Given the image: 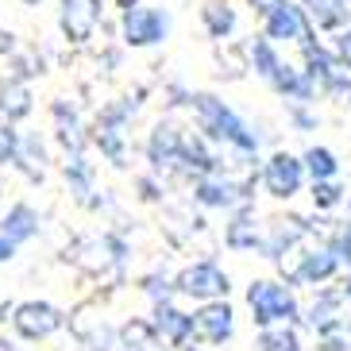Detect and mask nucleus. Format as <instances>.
<instances>
[{"label": "nucleus", "instance_id": "obj_1", "mask_svg": "<svg viewBox=\"0 0 351 351\" xmlns=\"http://www.w3.org/2000/svg\"><path fill=\"white\" fill-rule=\"evenodd\" d=\"M189 108L197 112V124H201V132H208V139H217L224 147H236L239 155H255L258 151V132L220 97L189 93Z\"/></svg>", "mask_w": 351, "mask_h": 351}, {"label": "nucleus", "instance_id": "obj_2", "mask_svg": "<svg viewBox=\"0 0 351 351\" xmlns=\"http://www.w3.org/2000/svg\"><path fill=\"white\" fill-rule=\"evenodd\" d=\"M247 309L251 320L258 328H270V324H298L301 320V301L293 293L289 282H270L258 278L247 286Z\"/></svg>", "mask_w": 351, "mask_h": 351}, {"label": "nucleus", "instance_id": "obj_3", "mask_svg": "<svg viewBox=\"0 0 351 351\" xmlns=\"http://www.w3.org/2000/svg\"><path fill=\"white\" fill-rule=\"evenodd\" d=\"M120 32H124L128 47H158V43H166V35H170V12L128 0L124 16H120Z\"/></svg>", "mask_w": 351, "mask_h": 351}, {"label": "nucleus", "instance_id": "obj_4", "mask_svg": "<svg viewBox=\"0 0 351 351\" xmlns=\"http://www.w3.org/2000/svg\"><path fill=\"white\" fill-rule=\"evenodd\" d=\"M228 289H232V278H228V270L213 258H201L193 267H186L182 274L174 278V293L182 298H193V301H213V298H228Z\"/></svg>", "mask_w": 351, "mask_h": 351}, {"label": "nucleus", "instance_id": "obj_5", "mask_svg": "<svg viewBox=\"0 0 351 351\" xmlns=\"http://www.w3.org/2000/svg\"><path fill=\"white\" fill-rule=\"evenodd\" d=\"M263 35L270 43H305L313 35V23L301 4L293 0H270L263 8Z\"/></svg>", "mask_w": 351, "mask_h": 351}, {"label": "nucleus", "instance_id": "obj_6", "mask_svg": "<svg viewBox=\"0 0 351 351\" xmlns=\"http://www.w3.org/2000/svg\"><path fill=\"white\" fill-rule=\"evenodd\" d=\"M12 328L20 332L23 340L39 343L66 328V313L58 305H51V301H23V305L12 309Z\"/></svg>", "mask_w": 351, "mask_h": 351}, {"label": "nucleus", "instance_id": "obj_7", "mask_svg": "<svg viewBox=\"0 0 351 351\" xmlns=\"http://www.w3.org/2000/svg\"><path fill=\"white\" fill-rule=\"evenodd\" d=\"M193 317V340L201 343H228L236 336V309L228 305V298H213V301H201V309L189 313Z\"/></svg>", "mask_w": 351, "mask_h": 351}, {"label": "nucleus", "instance_id": "obj_8", "mask_svg": "<svg viewBox=\"0 0 351 351\" xmlns=\"http://www.w3.org/2000/svg\"><path fill=\"white\" fill-rule=\"evenodd\" d=\"M263 186H267L270 197H278V201L298 197L305 189V166H301V158L289 155V151H274L263 162Z\"/></svg>", "mask_w": 351, "mask_h": 351}, {"label": "nucleus", "instance_id": "obj_9", "mask_svg": "<svg viewBox=\"0 0 351 351\" xmlns=\"http://www.w3.org/2000/svg\"><path fill=\"white\" fill-rule=\"evenodd\" d=\"M101 16H104V0H62L58 27H62V35L70 43H89Z\"/></svg>", "mask_w": 351, "mask_h": 351}, {"label": "nucleus", "instance_id": "obj_10", "mask_svg": "<svg viewBox=\"0 0 351 351\" xmlns=\"http://www.w3.org/2000/svg\"><path fill=\"white\" fill-rule=\"evenodd\" d=\"M293 251V247H289ZM298 255V251H293ZM343 263L336 258V251H332V243L328 247H313V251H301L298 255V270H289V286H320V282H328V278H336V270H340Z\"/></svg>", "mask_w": 351, "mask_h": 351}, {"label": "nucleus", "instance_id": "obj_11", "mask_svg": "<svg viewBox=\"0 0 351 351\" xmlns=\"http://www.w3.org/2000/svg\"><path fill=\"white\" fill-rule=\"evenodd\" d=\"M193 197L201 201L205 208H239V205H247V193H243V186H236L232 178H224L220 170H208L201 182H197Z\"/></svg>", "mask_w": 351, "mask_h": 351}, {"label": "nucleus", "instance_id": "obj_12", "mask_svg": "<svg viewBox=\"0 0 351 351\" xmlns=\"http://www.w3.org/2000/svg\"><path fill=\"white\" fill-rule=\"evenodd\" d=\"M151 328H155L158 336H162V343H170V348H186V343H193V317L182 313L178 305H170V301H155Z\"/></svg>", "mask_w": 351, "mask_h": 351}, {"label": "nucleus", "instance_id": "obj_13", "mask_svg": "<svg viewBox=\"0 0 351 351\" xmlns=\"http://www.w3.org/2000/svg\"><path fill=\"white\" fill-rule=\"evenodd\" d=\"M267 82L274 85L286 101H293V104H313V97H317L313 77L305 70H298V66H289V62H278V70L270 73Z\"/></svg>", "mask_w": 351, "mask_h": 351}, {"label": "nucleus", "instance_id": "obj_14", "mask_svg": "<svg viewBox=\"0 0 351 351\" xmlns=\"http://www.w3.org/2000/svg\"><path fill=\"white\" fill-rule=\"evenodd\" d=\"M224 243L232 251H258V243H263V224H258V217L247 205H239V213L232 217V224L224 232Z\"/></svg>", "mask_w": 351, "mask_h": 351}, {"label": "nucleus", "instance_id": "obj_15", "mask_svg": "<svg viewBox=\"0 0 351 351\" xmlns=\"http://www.w3.org/2000/svg\"><path fill=\"white\" fill-rule=\"evenodd\" d=\"M301 8H305L309 23H317L324 32H340L351 23V0H305Z\"/></svg>", "mask_w": 351, "mask_h": 351}, {"label": "nucleus", "instance_id": "obj_16", "mask_svg": "<svg viewBox=\"0 0 351 351\" xmlns=\"http://www.w3.org/2000/svg\"><path fill=\"white\" fill-rule=\"evenodd\" d=\"M182 147H186V139L174 124H158L147 139V155H151L155 166H170V162H182Z\"/></svg>", "mask_w": 351, "mask_h": 351}, {"label": "nucleus", "instance_id": "obj_17", "mask_svg": "<svg viewBox=\"0 0 351 351\" xmlns=\"http://www.w3.org/2000/svg\"><path fill=\"white\" fill-rule=\"evenodd\" d=\"M0 236H8L16 247L20 243H27V239L39 236V213H35L32 205H12L8 213H4V220H0Z\"/></svg>", "mask_w": 351, "mask_h": 351}, {"label": "nucleus", "instance_id": "obj_18", "mask_svg": "<svg viewBox=\"0 0 351 351\" xmlns=\"http://www.w3.org/2000/svg\"><path fill=\"white\" fill-rule=\"evenodd\" d=\"M340 305H343L340 289H332V293H317V301H313L309 309H301V317H305V324H309L313 332H324V328H332V324H343Z\"/></svg>", "mask_w": 351, "mask_h": 351}, {"label": "nucleus", "instance_id": "obj_19", "mask_svg": "<svg viewBox=\"0 0 351 351\" xmlns=\"http://www.w3.org/2000/svg\"><path fill=\"white\" fill-rule=\"evenodd\" d=\"M247 58H251V70L267 82L270 73L278 70V62H282V54H278V43H270L267 35H258V39H251L247 43Z\"/></svg>", "mask_w": 351, "mask_h": 351}, {"label": "nucleus", "instance_id": "obj_20", "mask_svg": "<svg viewBox=\"0 0 351 351\" xmlns=\"http://www.w3.org/2000/svg\"><path fill=\"white\" fill-rule=\"evenodd\" d=\"M301 166H305V178L320 182V178H340V158L332 155L328 147H309L301 155Z\"/></svg>", "mask_w": 351, "mask_h": 351}, {"label": "nucleus", "instance_id": "obj_21", "mask_svg": "<svg viewBox=\"0 0 351 351\" xmlns=\"http://www.w3.org/2000/svg\"><path fill=\"white\" fill-rule=\"evenodd\" d=\"M201 16H205V27H208L213 39H228V35L236 32V23H239L236 8H232V4H220V0H213Z\"/></svg>", "mask_w": 351, "mask_h": 351}, {"label": "nucleus", "instance_id": "obj_22", "mask_svg": "<svg viewBox=\"0 0 351 351\" xmlns=\"http://www.w3.org/2000/svg\"><path fill=\"white\" fill-rule=\"evenodd\" d=\"M124 351H166V348L162 336L147 320H132V324H124Z\"/></svg>", "mask_w": 351, "mask_h": 351}, {"label": "nucleus", "instance_id": "obj_23", "mask_svg": "<svg viewBox=\"0 0 351 351\" xmlns=\"http://www.w3.org/2000/svg\"><path fill=\"white\" fill-rule=\"evenodd\" d=\"M0 112L8 116V120H20V116L32 112V93H27V85H4L0 89Z\"/></svg>", "mask_w": 351, "mask_h": 351}, {"label": "nucleus", "instance_id": "obj_24", "mask_svg": "<svg viewBox=\"0 0 351 351\" xmlns=\"http://www.w3.org/2000/svg\"><path fill=\"white\" fill-rule=\"evenodd\" d=\"M258 343H263V351H301L293 324H270V328H263Z\"/></svg>", "mask_w": 351, "mask_h": 351}, {"label": "nucleus", "instance_id": "obj_25", "mask_svg": "<svg viewBox=\"0 0 351 351\" xmlns=\"http://www.w3.org/2000/svg\"><path fill=\"white\" fill-rule=\"evenodd\" d=\"M343 201V189L336 178H320V182H313V205L317 208H336Z\"/></svg>", "mask_w": 351, "mask_h": 351}, {"label": "nucleus", "instance_id": "obj_26", "mask_svg": "<svg viewBox=\"0 0 351 351\" xmlns=\"http://www.w3.org/2000/svg\"><path fill=\"white\" fill-rule=\"evenodd\" d=\"M66 182H73L77 197H85L89 189H93V170L85 166V158H82V155H73L70 162H66Z\"/></svg>", "mask_w": 351, "mask_h": 351}, {"label": "nucleus", "instance_id": "obj_27", "mask_svg": "<svg viewBox=\"0 0 351 351\" xmlns=\"http://www.w3.org/2000/svg\"><path fill=\"white\" fill-rule=\"evenodd\" d=\"M20 147H23V139H20V132L12 128V120L0 124V166L16 162V158H20Z\"/></svg>", "mask_w": 351, "mask_h": 351}, {"label": "nucleus", "instance_id": "obj_28", "mask_svg": "<svg viewBox=\"0 0 351 351\" xmlns=\"http://www.w3.org/2000/svg\"><path fill=\"white\" fill-rule=\"evenodd\" d=\"M336 58L351 70V23H348V27H340V35H336Z\"/></svg>", "mask_w": 351, "mask_h": 351}, {"label": "nucleus", "instance_id": "obj_29", "mask_svg": "<svg viewBox=\"0 0 351 351\" xmlns=\"http://www.w3.org/2000/svg\"><path fill=\"white\" fill-rule=\"evenodd\" d=\"M332 251H336V258H340V263H348V267H351V224L343 228L340 236H336V243H332Z\"/></svg>", "mask_w": 351, "mask_h": 351}, {"label": "nucleus", "instance_id": "obj_30", "mask_svg": "<svg viewBox=\"0 0 351 351\" xmlns=\"http://www.w3.org/2000/svg\"><path fill=\"white\" fill-rule=\"evenodd\" d=\"M8 258H16V243L8 236H0V263H8Z\"/></svg>", "mask_w": 351, "mask_h": 351}, {"label": "nucleus", "instance_id": "obj_31", "mask_svg": "<svg viewBox=\"0 0 351 351\" xmlns=\"http://www.w3.org/2000/svg\"><path fill=\"white\" fill-rule=\"evenodd\" d=\"M340 293H343V301H351V274L343 278V286H340Z\"/></svg>", "mask_w": 351, "mask_h": 351}, {"label": "nucleus", "instance_id": "obj_32", "mask_svg": "<svg viewBox=\"0 0 351 351\" xmlns=\"http://www.w3.org/2000/svg\"><path fill=\"white\" fill-rule=\"evenodd\" d=\"M267 4H270V0H255V8H258V12H263V8H267Z\"/></svg>", "mask_w": 351, "mask_h": 351}, {"label": "nucleus", "instance_id": "obj_33", "mask_svg": "<svg viewBox=\"0 0 351 351\" xmlns=\"http://www.w3.org/2000/svg\"><path fill=\"white\" fill-rule=\"evenodd\" d=\"M23 4H39V0H23Z\"/></svg>", "mask_w": 351, "mask_h": 351}, {"label": "nucleus", "instance_id": "obj_34", "mask_svg": "<svg viewBox=\"0 0 351 351\" xmlns=\"http://www.w3.org/2000/svg\"><path fill=\"white\" fill-rule=\"evenodd\" d=\"M186 351H201V348H186Z\"/></svg>", "mask_w": 351, "mask_h": 351}, {"label": "nucleus", "instance_id": "obj_35", "mask_svg": "<svg viewBox=\"0 0 351 351\" xmlns=\"http://www.w3.org/2000/svg\"><path fill=\"white\" fill-rule=\"evenodd\" d=\"M348 336H351V324H348Z\"/></svg>", "mask_w": 351, "mask_h": 351}]
</instances>
